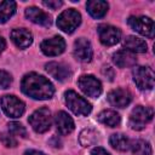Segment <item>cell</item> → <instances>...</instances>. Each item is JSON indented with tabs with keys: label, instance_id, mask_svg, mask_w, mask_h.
Segmentation results:
<instances>
[{
	"label": "cell",
	"instance_id": "6da1fadb",
	"mask_svg": "<svg viewBox=\"0 0 155 155\" xmlns=\"http://www.w3.org/2000/svg\"><path fill=\"white\" fill-rule=\"evenodd\" d=\"M22 92L34 99H48L53 96L54 88L52 84L36 73L27 74L21 84Z\"/></svg>",
	"mask_w": 155,
	"mask_h": 155
},
{
	"label": "cell",
	"instance_id": "7a4b0ae2",
	"mask_svg": "<svg viewBox=\"0 0 155 155\" xmlns=\"http://www.w3.org/2000/svg\"><path fill=\"white\" fill-rule=\"evenodd\" d=\"M64 101H65V104L68 105V108L75 114V115H88L92 110V107L91 104L85 99L82 98L81 96H79L75 91H67L64 93Z\"/></svg>",
	"mask_w": 155,
	"mask_h": 155
},
{
	"label": "cell",
	"instance_id": "3957f363",
	"mask_svg": "<svg viewBox=\"0 0 155 155\" xmlns=\"http://www.w3.org/2000/svg\"><path fill=\"white\" fill-rule=\"evenodd\" d=\"M28 121L35 132L44 133L51 127V122H52L51 111L47 108H40L29 116Z\"/></svg>",
	"mask_w": 155,
	"mask_h": 155
},
{
	"label": "cell",
	"instance_id": "277c9868",
	"mask_svg": "<svg viewBox=\"0 0 155 155\" xmlns=\"http://www.w3.org/2000/svg\"><path fill=\"white\" fill-rule=\"evenodd\" d=\"M81 16L74 8H68L63 11L57 18V25L61 30L65 33H73L80 24Z\"/></svg>",
	"mask_w": 155,
	"mask_h": 155
},
{
	"label": "cell",
	"instance_id": "5b68a950",
	"mask_svg": "<svg viewBox=\"0 0 155 155\" xmlns=\"http://www.w3.org/2000/svg\"><path fill=\"white\" fill-rule=\"evenodd\" d=\"M153 115H154V111H153L151 108L138 105L131 113V116H130V126L133 130H137V131L143 130L145 127V125L149 121H151Z\"/></svg>",
	"mask_w": 155,
	"mask_h": 155
},
{
	"label": "cell",
	"instance_id": "8992f818",
	"mask_svg": "<svg viewBox=\"0 0 155 155\" xmlns=\"http://www.w3.org/2000/svg\"><path fill=\"white\" fill-rule=\"evenodd\" d=\"M0 105L4 113L10 117H19L24 113V103L18 99L16 96L6 94L1 97Z\"/></svg>",
	"mask_w": 155,
	"mask_h": 155
},
{
	"label": "cell",
	"instance_id": "52a82bcc",
	"mask_svg": "<svg viewBox=\"0 0 155 155\" xmlns=\"http://www.w3.org/2000/svg\"><path fill=\"white\" fill-rule=\"evenodd\" d=\"M133 80L140 90H151L154 87V71L150 67H136Z\"/></svg>",
	"mask_w": 155,
	"mask_h": 155
},
{
	"label": "cell",
	"instance_id": "ba28073f",
	"mask_svg": "<svg viewBox=\"0 0 155 155\" xmlns=\"http://www.w3.org/2000/svg\"><path fill=\"white\" fill-rule=\"evenodd\" d=\"M128 25L140 35L153 38L154 36V22L149 17L139 16V17H130L128 18Z\"/></svg>",
	"mask_w": 155,
	"mask_h": 155
},
{
	"label": "cell",
	"instance_id": "9c48e42d",
	"mask_svg": "<svg viewBox=\"0 0 155 155\" xmlns=\"http://www.w3.org/2000/svg\"><path fill=\"white\" fill-rule=\"evenodd\" d=\"M78 85L80 87V90L88 97H98L102 93V85L99 82V80H97L94 76L92 75H82L80 76Z\"/></svg>",
	"mask_w": 155,
	"mask_h": 155
},
{
	"label": "cell",
	"instance_id": "30bf717a",
	"mask_svg": "<svg viewBox=\"0 0 155 155\" xmlns=\"http://www.w3.org/2000/svg\"><path fill=\"white\" fill-rule=\"evenodd\" d=\"M98 35L99 40L105 46H113L120 41L121 31L113 25L109 24H101L98 27Z\"/></svg>",
	"mask_w": 155,
	"mask_h": 155
},
{
	"label": "cell",
	"instance_id": "8fae6325",
	"mask_svg": "<svg viewBox=\"0 0 155 155\" xmlns=\"http://www.w3.org/2000/svg\"><path fill=\"white\" fill-rule=\"evenodd\" d=\"M40 47L46 56H58L65 50V41L61 36H53L44 40Z\"/></svg>",
	"mask_w": 155,
	"mask_h": 155
},
{
	"label": "cell",
	"instance_id": "7c38bea8",
	"mask_svg": "<svg viewBox=\"0 0 155 155\" xmlns=\"http://www.w3.org/2000/svg\"><path fill=\"white\" fill-rule=\"evenodd\" d=\"M92 46L87 39L80 38L74 42V56L78 61L87 63L92 59Z\"/></svg>",
	"mask_w": 155,
	"mask_h": 155
},
{
	"label": "cell",
	"instance_id": "4fadbf2b",
	"mask_svg": "<svg viewBox=\"0 0 155 155\" xmlns=\"http://www.w3.org/2000/svg\"><path fill=\"white\" fill-rule=\"evenodd\" d=\"M108 101L114 107L125 108L131 103L132 96L125 88H115V90H113L108 93Z\"/></svg>",
	"mask_w": 155,
	"mask_h": 155
},
{
	"label": "cell",
	"instance_id": "5bb4252c",
	"mask_svg": "<svg viewBox=\"0 0 155 155\" xmlns=\"http://www.w3.org/2000/svg\"><path fill=\"white\" fill-rule=\"evenodd\" d=\"M45 68H46V71L52 78H54L56 80H59V81H64V80L69 79L70 75H71V71H70L69 67L63 64V63L50 62L45 65Z\"/></svg>",
	"mask_w": 155,
	"mask_h": 155
},
{
	"label": "cell",
	"instance_id": "9a60e30c",
	"mask_svg": "<svg viewBox=\"0 0 155 155\" xmlns=\"http://www.w3.org/2000/svg\"><path fill=\"white\" fill-rule=\"evenodd\" d=\"M25 16L28 19H30L33 23L35 24H40L44 27H48L52 23L51 16L48 13H46L45 11L35 7V6H30L25 10Z\"/></svg>",
	"mask_w": 155,
	"mask_h": 155
},
{
	"label": "cell",
	"instance_id": "2e32d148",
	"mask_svg": "<svg viewBox=\"0 0 155 155\" xmlns=\"http://www.w3.org/2000/svg\"><path fill=\"white\" fill-rule=\"evenodd\" d=\"M11 39L19 48H25L33 42V35L24 28H16L11 31Z\"/></svg>",
	"mask_w": 155,
	"mask_h": 155
},
{
	"label": "cell",
	"instance_id": "e0dca14e",
	"mask_svg": "<svg viewBox=\"0 0 155 155\" xmlns=\"http://www.w3.org/2000/svg\"><path fill=\"white\" fill-rule=\"evenodd\" d=\"M113 62L119 68H128V67H132L136 64L137 58H136L134 53H132L127 50H120L113 54Z\"/></svg>",
	"mask_w": 155,
	"mask_h": 155
},
{
	"label": "cell",
	"instance_id": "ac0fdd59",
	"mask_svg": "<svg viewBox=\"0 0 155 155\" xmlns=\"http://www.w3.org/2000/svg\"><path fill=\"white\" fill-rule=\"evenodd\" d=\"M56 126L57 131L61 134H69L74 130V121L65 111H58L56 115Z\"/></svg>",
	"mask_w": 155,
	"mask_h": 155
},
{
	"label": "cell",
	"instance_id": "d6986e66",
	"mask_svg": "<svg viewBox=\"0 0 155 155\" xmlns=\"http://www.w3.org/2000/svg\"><path fill=\"white\" fill-rule=\"evenodd\" d=\"M124 46L127 51L132 53H144L148 50V45L143 39H139L137 36H127L124 41Z\"/></svg>",
	"mask_w": 155,
	"mask_h": 155
},
{
	"label": "cell",
	"instance_id": "ffe728a7",
	"mask_svg": "<svg viewBox=\"0 0 155 155\" xmlns=\"http://www.w3.org/2000/svg\"><path fill=\"white\" fill-rule=\"evenodd\" d=\"M88 13L94 18H102L108 11V2L103 0H90L86 4Z\"/></svg>",
	"mask_w": 155,
	"mask_h": 155
},
{
	"label": "cell",
	"instance_id": "44dd1931",
	"mask_svg": "<svg viewBox=\"0 0 155 155\" xmlns=\"http://www.w3.org/2000/svg\"><path fill=\"white\" fill-rule=\"evenodd\" d=\"M98 121L103 125H107L109 127H116L120 125V115L115 110H103L98 115Z\"/></svg>",
	"mask_w": 155,
	"mask_h": 155
},
{
	"label": "cell",
	"instance_id": "7402d4cb",
	"mask_svg": "<svg viewBox=\"0 0 155 155\" xmlns=\"http://www.w3.org/2000/svg\"><path fill=\"white\" fill-rule=\"evenodd\" d=\"M16 12V2L12 0H6L0 4V23H5Z\"/></svg>",
	"mask_w": 155,
	"mask_h": 155
},
{
	"label": "cell",
	"instance_id": "603a6c76",
	"mask_svg": "<svg viewBox=\"0 0 155 155\" xmlns=\"http://www.w3.org/2000/svg\"><path fill=\"white\" fill-rule=\"evenodd\" d=\"M109 142H110V145L114 149L120 150V151H125V150H127L130 148V140H128V138H126V136L120 134V133L111 134Z\"/></svg>",
	"mask_w": 155,
	"mask_h": 155
},
{
	"label": "cell",
	"instance_id": "cb8c5ba5",
	"mask_svg": "<svg viewBox=\"0 0 155 155\" xmlns=\"http://www.w3.org/2000/svg\"><path fill=\"white\" fill-rule=\"evenodd\" d=\"M130 147L134 155H151V145L143 139L133 140Z\"/></svg>",
	"mask_w": 155,
	"mask_h": 155
},
{
	"label": "cell",
	"instance_id": "d4e9b609",
	"mask_svg": "<svg viewBox=\"0 0 155 155\" xmlns=\"http://www.w3.org/2000/svg\"><path fill=\"white\" fill-rule=\"evenodd\" d=\"M97 136L98 134L93 128H85L79 136V142L82 147H90L97 142Z\"/></svg>",
	"mask_w": 155,
	"mask_h": 155
},
{
	"label": "cell",
	"instance_id": "484cf974",
	"mask_svg": "<svg viewBox=\"0 0 155 155\" xmlns=\"http://www.w3.org/2000/svg\"><path fill=\"white\" fill-rule=\"evenodd\" d=\"M8 133L12 136H19V137H27V130L24 126L19 122H10L8 124Z\"/></svg>",
	"mask_w": 155,
	"mask_h": 155
},
{
	"label": "cell",
	"instance_id": "4316f807",
	"mask_svg": "<svg viewBox=\"0 0 155 155\" xmlns=\"http://www.w3.org/2000/svg\"><path fill=\"white\" fill-rule=\"evenodd\" d=\"M12 82V78L5 70H0V88H7Z\"/></svg>",
	"mask_w": 155,
	"mask_h": 155
},
{
	"label": "cell",
	"instance_id": "83f0119b",
	"mask_svg": "<svg viewBox=\"0 0 155 155\" xmlns=\"http://www.w3.org/2000/svg\"><path fill=\"white\" fill-rule=\"evenodd\" d=\"M1 142L4 143V145L11 148L17 145V140L15 139V136H12L11 133H1Z\"/></svg>",
	"mask_w": 155,
	"mask_h": 155
},
{
	"label": "cell",
	"instance_id": "f1b7e54d",
	"mask_svg": "<svg viewBox=\"0 0 155 155\" xmlns=\"http://www.w3.org/2000/svg\"><path fill=\"white\" fill-rule=\"evenodd\" d=\"M42 4L45 5V6H47V7H50V8H52V10H57V8H59L62 5H63V2L62 1H58V0H56V1H52V0H45V1H42Z\"/></svg>",
	"mask_w": 155,
	"mask_h": 155
},
{
	"label": "cell",
	"instance_id": "f546056e",
	"mask_svg": "<svg viewBox=\"0 0 155 155\" xmlns=\"http://www.w3.org/2000/svg\"><path fill=\"white\" fill-rule=\"evenodd\" d=\"M91 155H110V154H109L105 149H103V148H101V147H97V148L92 149Z\"/></svg>",
	"mask_w": 155,
	"mask_h": 155
},
{
	"label": "cell",
	"instance_id": "4dcf8cb0",
	"mask_svg": "<svg viewBox=\"0 0 155 155\" xmlns=\"http://www.w3.org/2000/svg\"><path fill=\"white\" fill-rule=\"evenodd\" d=\"M102 73H103L105 76H108V74H110V78H111V79L114 78V71H113V69H111L110 67H104L103 70H102Z\"/></svg>",
	"mask_w": 155,
	"mask_h": 155
},
{
	"label": "cell",
	"instance_id": "1f68e13d",
	"mask_svg": "<svg viewBox=\"0 0 155 155\" xmlns=\"http://www.w3.org/2000/svg\"><path fill=\"white\" fill-rule=\"evenodd\" d=\"M54 142V144H52V147H54V148H59L61 147V140L58 139V137H53V138H51L50 139V143H53Z\"/></svg>",
	"mask_w": 155,
	"mask_h": 155
},
{
	"label": "cell",
	"instance_id": "d6a6232c",
	"mask_svg": "<svg viewBox=\"0 0 155 155\" xmlns=\"http://www.w3.org/2000/svg\"><path fill=\"white\" fill-rule=\"evenodd\" d=\"M24 155H45V154L41 151H38V150H27L24 153Z\"/></svg>",
	"mask_w": 155,
	"mask_h": 155
},
{
	"label": "cell",
	"instance_id": "836d02e7",
	"mask_svg": "<svg viewBox=\"0 0 155 155\" xmlns=\"http://www.w3.org/2000/svg\"><path fill=\"white\" fill-rule=\"evenodd\" d=\"M5 46H6V42H5V40L0 36V53L4 51V48H5Z\"/></svg>",
	"mask_w": 155,
	"mask_h": 155
}]
</instances>
